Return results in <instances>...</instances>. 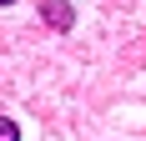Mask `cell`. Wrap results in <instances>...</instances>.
<instances>
[{
  "instance_id": "cell-1",
  "label": "cell",
  "mask_w": 146,
  "mask_h": 141,
  "mask_svg": "<svg viewBox=\"0 0 146 141\" xmlns=\"http://www.w3.org/2000/svg\"><path fill=\"white\" fill-rule=\"evenodd\" d=\"M40 15H45V25H50V30H60V35H66V30L76 25V10H71V0H45V5H40Z\"/></svg>"
},
{
  "instance_id": "cell-2",
  "label": "cell",
  "mask_w": 146,
  "mask_h": 141,
  "mask_svg": "<svg viewBox=\"0 0 146 141\" xmlns=\"http://www.w3.org/2000/svg\"><path fill=\"white\" fill-rule=\"evenodd\" d=\"M0 141H20V126H15L10 116H0Z\"/></svg>"
},
{
  "instance_id": "cell-3",
  "label": "cell",
  "mask_w": 146,
  "mask_h": 141,
  "mask_svg": "<svg viewBox=\"0 0 146 141\" xmlns=\"http://www.w3.org/2000/svg\"><path fill=\"white\" fill-rule=\"evenodd\" d=\"M0 5H15V0H0Z\"/></svg>"
}]
</instances>
